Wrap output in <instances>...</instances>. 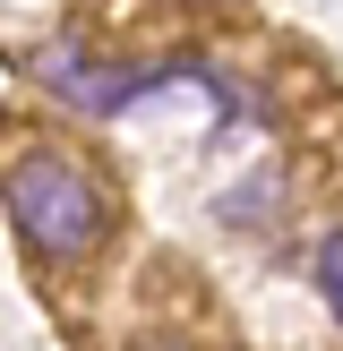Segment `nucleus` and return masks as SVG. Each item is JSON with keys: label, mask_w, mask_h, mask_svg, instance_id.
Listing matches in <instances>:
<instances>
[{"label": "nucleus", "mask_w": 343, "mask_h": 351, "mask_svg": "<svg viewBox=\"0 0 343 351\" xmlns=\"http://www.w3.org/2000/svg\"><path fill=\"white\" fill-rule=\"evenodd\" d=\"M0 189H9L17 232H26L43 257H86V249H95V232H103V189L86 180L69 154H26V163L0 171Z\"/></svg>", "instance_id": "1"}, {"label": "nucleus", "mask_w": 343, "mask_h": 351, "mask_svg": "<svg viewBox=\"0 0 343 351\" xmlns=\"http://www.w3.org/2000/svg\"><path fill=\"white\" fill-rule=\"evenodd\" d=\"M26 69H34L60 103H78V112H95V120L137 112V103H146V69H95L86 51H34Z\"/></svg>", "instance_id": "2"}, {"label": "nucleus", "mask_w": 343, "mask_h": 351, "mask_svg": "<svg viewBox=\"0 0 343 351\" xmlns=\"http://www.w3.org/2000/svg\"><path fill=\"white\" fill-rule=\"evenodd\" d=\"M318 291H326V308H335V326H343V232L318 240Z\"/></svg>", "instance_id": "3"}]
</instances>
